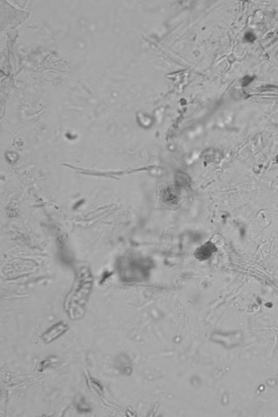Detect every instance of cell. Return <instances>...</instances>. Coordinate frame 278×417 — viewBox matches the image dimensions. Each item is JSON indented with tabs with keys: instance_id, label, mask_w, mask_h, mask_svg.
Returning <instances> with one entry per match:
<instances>
[{
	"instance_id": "obj_1",
	"label": "cell",
	"mask_w": 278,
	"mask_h": 417,
	"mask_svg": "<svg viewBox=\"0 0 278 417\" xmlns=\"http://www.w3.org/2000/svg\"><path fill=\"white\" fill-rule=\"evenodd\" d=\"M246 40L249 41V42H252V41L255 40V37H254V35H253V33H249L246 34L245 36Z\"/></svg>"
}]
</instances>
